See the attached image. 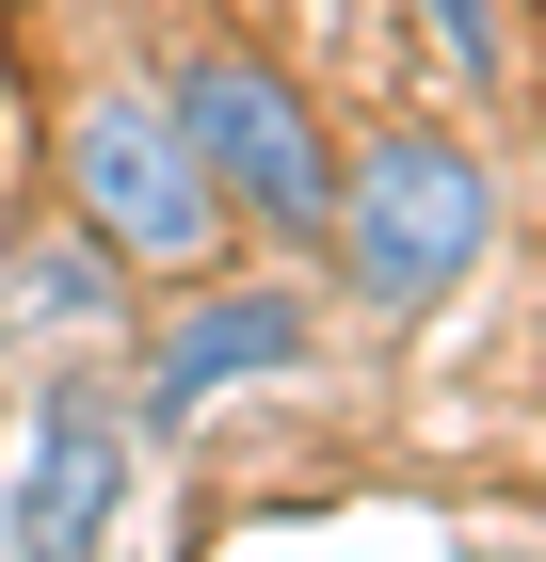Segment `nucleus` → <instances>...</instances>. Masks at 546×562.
Listing matches in <instances>:
<instances>
[{
  "label": "nucleus",
  "instance_id": "nucleus-5",
  "mask_svg": "<svg viewBox=\"0 0 546 562\" xmlns=\"http://www.w3.org/2000/svg\"><path fill=\"white\" fill-rule=\"evenodd\" d=\"M257 370H305V305H290V290H225V305H193V322L161 338V370H145V418L177 434L210 386H257Z\"/></svg>",
  "mask_w": 546,
  "mask_h": 562
},
{
  "label": "nucleus",
  "instance_id": "nucleus-4",
  "mask_svg": "<svg viewBox=\"0 0 546 562\" xmlns=\"http://www.w3.org/2000/svg\"><path fill=\"white\" fill-rule=\"evenodd\" d=\"M113 498H129V418L65 386L33 418V450H16V562H97L113 547Z\"/></svg>",
  "mask_w": 546,
  "mask_h": 562
},
{
  "label": "nucleus",
  "instance_id": "nucleus-2",
  "mask_svg": "<svg viewBox=\"0 0 546 562\" xmlns=\"http://www.w3.org/2000/svg\"><path fill=\"white\" fill-rule=\"evenodd\" d=\"M482 241H499V193H482V161L434 130L370 145V161L337 177V258H354V290L370 305H434L482 273Z\"/></svg>",
  "mask_w": 546,
  "mask_h": 562
},
{
  "label": "nucleus",
  "instance_id": "nucleus-7",
  "mask_svg": "<svg viewBox=\"0 0 546 562\" xmlns=\"http://www.w3.org/2000/svg\"><path fill=\"white\" fill-rule=\"evenodd\" d=\"M434 16V48H450L466 81H514V33H499V0H419Z\"/></svg>",
  "mask_w": 546,
  "mask_h": 562
},
{
  "label": "nucleus",
  "instance_id": "nucleus-3",
  "mask_svg": "<svg viewBox=\"0 0 546 562\" xmlns=\"http://www.w3.org/2000/svg\"><path fill=\"white\" fill-rule=\"evenodd\" d=\"M65 193H81V225L113 241V258H161V273H193L225 241V193H210V161L177 145L161 97H97L81 145H65Z\"/></svg>",
  "mask_w": 546,
  "mask_h": 562
},
{
  "label": "nucleus",
  "instance_id": "nucleus-6",
  "mask_svg": "<svg viewBox=\"0 0 546 562\" xmlns=\"http://www.w3.org/2000/svg\"><path fill=\"white\" fill-rule=\"evenodd\" d=\"M16 305H33V322H97V305H113V241H48V258L16 273Z\"/></svg>",
  "mask_w": 546,
  "mask_h": 562
},
{
  "label": "nucleus",
  "instance_id": "nucleus-1",
  "mask_svg": "<svg viewBox=\"0 0 546 562\" xmlns=\"http://www.w3.org/2000/svg\"><path fill=\"white\" fill-rule=\"evenodd\" d=\"M161 113H177V145L210 161V193L242 225H274V241H322V225H337V145L305 130V97L274 81L257 48H193Z\"/></svg>",
  "mask_w": 546,
  "mask_h": 562
}]
</instances>
